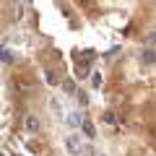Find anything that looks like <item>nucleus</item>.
<instances>
[{
	"mask_svg": "<svg viewBox=\"0 0 156 156\" xmlns=\"http://www.w3.org/2000/svg\"><path fill=\"white\" fill-rule=\"evenodd\" d=\"M23 125H26L29 133H37V130H39V120H37L34 115H26V117H23Z\"/></svg>",
	"mask_w": 156,
	"mask_h": 156,
	"instance_id": "nucleus-1",
	"label": "nucleus"
},
{
	"mask_svg": "<svg viewBox=\"0 0 156 156\" xmlns=\"http://www.w3.org/2000/svg\"><path fill=\"white\" fill-rule=\"evenodd\" d=\"M0 60H3V62H11L13 60V52L8 50V47H0Z\"/></svg>",
	"mask_w": 156,
	"mask_h": 156,
	"instance_id": "nucleus-2",
	"label": "nucleus"
},
{
	"mask_svg": "<svg viewBox=\"0 0 156 156\" xmlns=\"http://www.w3.org/2000/svg\"><path fill=\"white\" fill-rule=\"evenodd\" d=\"M81 125H83V133L89 135V138H94V133H96V130H94V125H91L89 120H81Z\"/></svg>",
	"mask_w": 156,
	"mask_h": 156,
	"instance_id": "nucleus-3",
	"label": "nucleus"
},
{
	"mask_svg": "<svg viewBox=\"0 0 156 156\" xmlns=\"http://www.w3.org/2000/svg\"><path fill=\"white\" fill-rule=\"evenodd\" d=\"M78 138H68V148H70V154H81V143H76Z\"/></svg>",
	"mask_w": 156,
	"mask_h": 156,
	"instance_id": "nucleus-4",
	"label": "nucleus"
},
{
	"mask_svg": "<svg viewBox=\"0 0 156 156\" xmlns=\"http://www.w3.org/2000/svg\"><path fill=\"white\" fill-rule=\"evenodd\" d=\"M44 76H47V83H52V86H55L57 81H60V78L55 76V70H50V68H47V70H44Z\"/></svg>",
	"mask_w": 156,
	"mask_h": 156,
	"instance_id": "nucleus-5",
	"label": "nucleus"
},
{
	"mask_svg": "<svg viewBox=\"0 0 156 156\" xmlns=\"http://www.w3.org/2000/svg\"><path fill=\"white\" fill-rule=\"evenodd\" d=\"M91 86H94V89L101 86V73H91Z\"/></svg>",
	"mask_w": 156,
	"mask_h": 156,
	"instance_id": "nucleus-6",
	"label": "nucleus"
},
{
	"mask_svg": "<svg viewBox=\"0 0 156 156\" xmlns=\"http://www.w3.org/2000/svg\"><path fill=\"white\" fill-rule=\"evenodd\" d=\"M143 62H146V65H151V62H154V50H151V47L143 52Z\"/></svg>",
	"mask_w": 156,
	"mask_h": 156,
	"instance_id": "nucleus-7",
	"label": "nucleus"
},
{
	"mask_svg": "<svg viewBox=\"0 0 156 156\" xmlns=\"http://www.w3.org/2000/svg\"><path fill=\"white\" fill-rule=\"evenodd\" d=\"M104 122H107V125H115V122H117L115 112H104Z\"/></svg>",
	"mask_w": 156,
	"mask_h": 156,
	"instance_id": "nucleus-8",
	"label": "nucleus"
},
{
	"mask_svg": "<svg viewBox=\"0 0 156 156\" xmlns=\"http://www.w3.org/2000/svg\"><path fill=\"white\" fill-rule=\"evenodd\" d=\"M62 89H65L68 94H73V91H76V83H73V81H65V83H62Z\"/></svg>",
	"mask_w": 156,
	"mask_h": 156,
	"instance_id": "nucleus-9",
	"label": "nucleus"
},
{
	"mask_svg": "<svg viewBox=\"0 0 156 156\" xmlns=\"http://www.w3.org/2000/svg\"><path fill=\"white\" fill-rule=\"evenodd\" d=\"M68 122H70V125H81V117H78V115H70V117H68Z\"/></svg>",
	"mask_w": 156,
	"mask_h": 156,
	"instance_id": "nucleus-10",
	"label": "nucleus"
}]
</instances>
